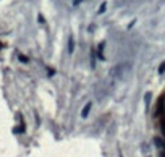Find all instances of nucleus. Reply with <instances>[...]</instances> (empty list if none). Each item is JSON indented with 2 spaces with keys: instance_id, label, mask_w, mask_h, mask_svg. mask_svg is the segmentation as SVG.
I'll return each instance as SVG.
<instances>
[{
  "instance_id": "nucleus-1",
  "label": "nucleus",
  "mask_w": 165,
  "mask_h": 157,
  "mask_svg": "<svg viewBox=\"0 0 165 157\" xmlns=\"http://www.w3.org/2000/svg\"><path fill=\"white\" fill-rule=\"evenodd\" d=\"M91 107H92L91 102H87L86 105H84V109H82V112H81V117H82V118H86V117L89 115V110H91Z\"/></svg>"
},
{
  "instance_id": "nucleus-2",
  "label": "nucleus",
  "mask_w": 165,
  "mask_h": 157,
  "mask_svg": "<svg viewBox=\"0 0 165 157\" xmlns=\"http://www.w3.org/2000/svg\"><path fill=\"white\" fill-rule=\"evenodd\" d=\"M154 144H155L159 149H164V147H165V143H164V141H162L159 136H154Z\"/></svg>"
},
{
  "instance_id": "nucleus-3",
  "label": "nucleus",
  "mask_w": 165,
  "mask_h": 157,
  "mask_svg": "<svg viewBox=\"0 0 165 157\" xmlns=\"http://www.w3.org/2000/svg\"><path fill=\"white\" fill-rule=\"evenodd\" d=\"M73 50H74V42H73V37H70L68 39V52L73 54Z\"/></svg>"
},
{
  "instance_id": "nucleus-4",
  "label": "nucleus",
  "mask_w": 165,
  "mask_h": 157,
  "mask_svg": "<svg viewBox=\"0 0 165 157\" xmlns=\"http://www.w3.org/2000/svg\"><path fill=\"white\" fill-rule=\"evenodd\" d=\"M151 97H152V94L151 92H146V105L149 107V102H151Z\"/></svg>"
},
{
  "instance_id": "nucleus-5",
  "label": "nucleus",
  "mask_w": 165,
  "mask_h": 157,
  "mask_svg": "<svg viewBox=\"0 0 165 157\" xmlns=\"http://www.w3.org/2000/svg\"><path fill=\"white\" fill-rule=\"evenodd\" d=\"M159 73H165V60H164V62H162L160 63V66H159Z\"/></svg>"
},
{
  "instance_id": "nucleus-6",
  "label": "nucleus",
  "mask_w": 165,
  "mask_h": 157,
  "mask_svg": "<svg viewBox=\"0 0 165 157\" xmlns=\"http://www.w3.org/2000/svg\"><path fill=\"white\" fill-rule=\"evenodd\" d=\"M20 60H21L23 63H28V60H29V58L26 57V55H20Z\"/></svg>"
},
{
  "instance_id": "nucleus-7",
  "label": "nucleus",
  "mask_w": 165,
  "mask_h": 157,
  "mask_svg": "<svg viewBox=\"0 0 165 157\" xmlns=\"http://www.w3.org/2000/svg\"><path fill=\"white\" fill-rule=\"evenodd\" d=\"M105 7H107V5H105V3H102V5H100V8H99V13H104V12H105Z\"/></svg>"
},
{
  "instance_id": "nucleus-8",
  "label": "nucleus",
  "mask_w": 165,
  "mask_h": 157,
  "mask_svg": "<svg viewBox=\"0 0 165 157\" xmlns=\"http://www.w3.org/2000/svg\"><path fill=\"white\" fill-rule=\"evenodd\" d=\"M44 21H46V20H44V16H42V15H39V23H44Z\"/></svg>"
}]
</instances>
